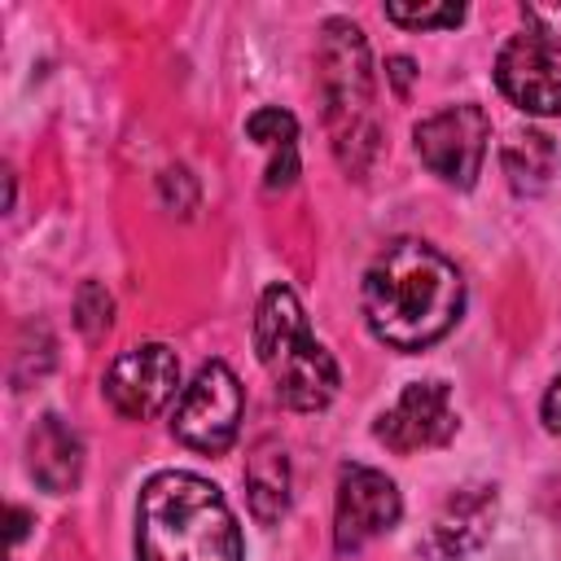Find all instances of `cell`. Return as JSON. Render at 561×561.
Wrapping results in <instances>:
<instances>
[{"label": "cell", "instance_id": "obj_1", "mask_svg": "<svg viewBox=\"0 0 561 561\" xmlns=\"http://www.w3.org/2000/svg\"><path fill=\"white\" fill-rule=\"evenodd\" d=\"M359 298L377 342L390 351H425L460 320L465 280L443 250L403 237L368 263Z\"/></svg>", "mask_w": 561, "mask_h": 561}, {"label": "cell", "instance_id": "obj_2", "mask_svg": "<svg viewBox=\"0 0 561 561\" xmlns=\"http://www.w3.org/2000/svg\"><path fill=\"white\" fill-rule=\"evenodd\" d=\"M241 526L215 482L167 469L136 500V561H241Z\"/></svg>", "mask_w": 561, "mask_h": 561}, {"label": "cell", "instance_id": "obj_3", "mask_svg": "<svg viewBox=\"0 0 561 561\" xmlns=\"http://www.w3.org/2000/svg\"><path fill=\"white\" fill-rule=\"evenodd\" d=\"M254 351L267 368L276 399L294 412H320L337 394V364L311 337L307 311L289 285H267L254 311Z\"/></svg>", "mask_w": 561, "mask_h": 561}, {"label": "cell", "instance_id": "obj_4", "mask_svg": "<svg viewBox=\"0 0 561 561\" xmlns=\"http://www.w3.org/2000/svg\"><path fill=\"white\" fill-rule=\"evenodd\" d=\"M320 92L324 123L333 136V153L351 175H364L377 153V118H373V57L368 39L355 22L329 18L320 31Z\"/></svg>", "mask_w": 561, "mask_h": 561}, {"label": "cell", "instance_id": "obj_5", "mask_svg": "<svg viewBox=\"0 0 561 561\" xmlns=\"http://www.w3.org/2000/svg\"><path fill=\"white\" fill-rule=\"evenodd\" d=\"M241 408H245V394H241L237 373L224 359H210L180 390L175 412H171V434L202 456H224L237 443Z\"/></svg>", "mask_w": 561, "mask_h": 561}, {"label": "cell", "instance_id": "obj_6", "mask_svg": "<svg viewBox=\"0 0 561 561\" xmlns=\"http://www.w3.org/2000/svg\"><path fill=\"white\" fill-rule=\"evenodd\" d=\"M412 140H416V158L430 167V175H438L451 188H473V180L482 171V158H486L491 118L473 101L443 105L438 114L416 123Z\"/></svg>", "mask_w": 561, "mask_h": 561}, {"label": "cell", "instance_id": "obj_7", "mask_svg": "<svg viewBox=\"0 0 561 561\" xmlns=\"http://www.w3.org/2000/svg\"><path fill=\"white\" fill-rule=\"evenodd\" d=\"M105 399L118 416L127 421H149L158 416L171 399H180V359L162 342H140L127 346L110 373H105Z\"/></svg>", "mask_w": 561, "mask_h": 561}, {"label": "cell", "instance_id": "obj_8", "mask_svg": "<svg viewBox=\"0 0 561 561\" xmlns=\"http://www.w3.org/2000/svg\"><path fill=\"white\" fill-rule=\"evenodd\" d=\"M403 513L399 486L368 465H342L337 469V508H333V543L337 552H359L377 535L394 530Z\"/></svg>", "mask_w": 561, "mask_h": 561}, {"label": "cell", "instance_id": "obj_9", "mask_svg": "<svg viewBox=\"0 0 561 561\" xmlns=\"http://www.w3.org/2000/svg\"><path fill=\"white\" fill-rule=\"evenodd\" d=\"M373 434H377V443H386L399 456L451 443L456 408H451L447 386L443 381H412V386H403V394L377 416Z\"/></svg>", "mask_w": 561, "mask_h": 561}, {"label": "cell", "instance_id": "obj_10", "mask_svg": "<svg viewBox=\"0 0 561 561\" xmlns=\"http://www.w3.org/2000/svg\"><path fill=\"white\" fill-rule=\"evenodd\" d=\"M495 513H500V495L495 486H456L443 508L434 513L425 539H421V552L430 561H465L469 552H478L486 539H491V526H495Z\"/></svg>", "mask_w": 561, "mask_h": 561}, {"label": "cell", "instance_id": "obj_11", "mask_svg": "<svg viewBox=\"0 0 561 561\" xmlns=\"http://www.w3.org/2000/svg\"><path fill=\"white\" fill-rule=\"evenodd\" d=\"M500 92L526 114H561V61L535 35H513L495 57Z\"/></svg>", "mask_w": 561, "mask_h": 561}, {"label": "cell", "instance_id": "obj_12", "mask_svg": "<svg viewBox=\"0 0 561 561\" xmlns=\"http://www.w3.org/2000/svg\"><path fill=\"white\" fill-rule=\"evenodd\" d=\"M26 465H31V478L53 491V495H66L79 486L83 478V443L79 434L61 421V416H39L31 438H26Z\"/></svg>", "mask_w": 561, "mask_h": 561}, {"label": "cell", "instance_id": "obj_13", "mask_svg": "<svg viewBox=\"0 0 561 561\" xmlns=\"http://www.w3.org/2000/svg\"><path fill=\"white\" fill-rule=\"evenodd\" d=\"M245 136L267 149V171H263V188L267 193H280L298 180V118L289 110H276V105H263L245 118Z\"/></svg>", "mask_w": 561, "mask_h": 561}, {"label": "cell", "instance_id": "obj_14", "mask_svg": "<svg viewBox=\"0 0 561 561\" xmlns=\"http://www.w3.org/2000/svg\"><path fill=\"white\" fill-rule=\"evenodd\" d=\"M245 491L254 522L272 526L289 513V456L276 438H259L245 460Z\"/></svg>", "mask_w": 561, "mask_h": 561}, {"label": "cell", "instance_id": "obj_15", "mask_svg": "<svg viewBox=\"0 0 561 561\" xmlns=\"http://www.w3.org/2000/svg\"><path fill=\"white\" fill-rule=\"evenodd\" d=\"M500 162H504V175L517 193H543L552 171H557V145L552 136L543 131H513L500 149Z\"/></svg>", "mask_w": 561, "mask_h": 561}, {"label": "cell", "instance_id": "obj_16", "mask_svg": "<svg viewBox=\"0 0 561 561\" xmlns=\"http://www.w3.org/2000/svg\"><path fill=\"white\" fill-rule=\"evenodd\" d=\"M386 18L408 31H447V26L465 22V4H399V0H390Z\"/></svg>", "mask_w": 561, "mask_h": 561}, {"label": "cell", "instance_id": "obj_17", "mask_svg": "<svg viewBox=\"0 0 561 561\" xmlns=\"http://www.w3.org/2000/svg\"><path fill=\"white\" fill-rule=\"evenodd\" d=\"M75 324L83 329V337H101L114 324V298L105 294V285L83 280L75 294Z\"/></svg>", "mask_w": 561, "mask_h": 561}, {"label": "cell", "instance_id": "obj_18", "mask_svg": "<svg viewBox=\"0 0 561 561\" xmlns=\"http://www.w3.org/2000/svg\"><path fill=\"white\" fill-rule=\"evenodd\" d=\"M526 35H535L543 48L561 57V4H522Z\"/></svg>", "mask_w": 561, "mask_h": 561}, {"label": "cell", "instance_id": "obj_19", "mask_svg": "<svg viewBox=\"0 0 561 561\" xmlns=\"http://www.w3.org/2000/svg\"><path fill=\"white\" fill-rule=\"evenodd\" d=\"M543 425L552 430V434H561V377L548 386V394H543Z\"/></svg>", "mask_w": 561, "mask_h": 561}, {"label": "cell", "instance_id": "obj_20", "mask_svg": "<svg viewBox=\"0 0 561 561\" xmlns=\"http://www.w3.org/2000/svg\"><path fill=\"white\" fill-rule=\"evenodd\" d=\"M386 66H390V79H394V92L403 96V92H408V79H412V61H408V57H390Z\"/></svg>", "mask_w": 561, "mask_h": 561}]
</instances>
